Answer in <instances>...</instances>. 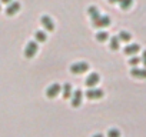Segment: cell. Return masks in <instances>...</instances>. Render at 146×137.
I'll return each instance as SVG.
<instances>
[{"label":"cell","mask_w":146,"mask_h":137,"mask_svg":"<svg viewBox=\"0 0 146 137\" xmlns=\"http://www.w3.org/2000/svg\"><path fill=\"white\" fill-rule=\"evenodd\" d=\"M40 23H42V26H43L47 32H53V30H54V23H53V20H52L49 16H42V17H40Z\"/></svg>","instance_id":"6"},{"label":"cell","mask_w":146,"mask_h":137,"mask_svg":"<svg viewBox=\"0 0 146 137\" xmlns=\"http://www.w3.org/2000/svg\"><path fill=\"white\" fill-rule=\"evenodd\" d=\"M119 43H120V40H119L117 36H116V37H112V39H110V49H112V50H117V49H119Z\"/></svg>","instance_id":"18"},{"label":"cell","mask_w":146,"mask_h":137,"mask_svg":"<svg viewBox=\"0 0 146 137\" xmlns=\"http://www.w3.org/2000/svg\"><path fill=\"white\" fill-rule=\"evenodd\" d=\"M108 137H120V131L117 128H110L108 131Z\"/></svg>","instance_id":"20"},{"label":"cell","mask_w":146,"mask_h":137,"mask_svg":"<svg viewBox=\"0 0 146 137\" xmlns=\"http://www.w3.org/2000/svg\"><path fill=\"white\" fill-rule=\"evenodd\" d=\"M37 50H39L37 43H36V41H29L27 46H26V49H25V56H26L27 59H32V57L36 56Z\"/></svg>","instance_id":"2"},{"label":"cell","mask_w":146,"mask_h":137,"mask_svg":"<svg viewBox=\"0 0 146 137\" xmlns=\"http://www.w3.org/2000/svg\"><path fill=\"white\" fill-rule=\"evenodd\" d=\"M88 70H89V64L86 61H78V63H73L70 66V72L73 74H82Z\"/></svg>","instance_id":"1"},{"label":"cell","mask_w":146,"mask_h":137,"mask_svg":"<svg viewBox=\"0 0 146 137\" xmlns=\"http://www.w3.org/2000/svg\"><path fill=\"white\" fill-rule=\"evenodd\" d=\"M139 50H140V46H139V44H136V43L127 44V46L125 47V54H127V56H135Z\"/></svg>","instance_id":"11"},{"label":"cell","mask_w":146,"mask_h":137,"mask_svg":"<svg viewBox=\"0 0 146 137\" xmlns=\"http://www.w3.org/2000/svg\"><path fill=\"white\" fill-rule=\"evenodd\" d=\"M93 23V26L95 27H98V29H102V27H108L109 24H110V17L109 16H99L96 20H93L92 22Z\"/></svg>","instance_id":"3"},{"label":"cell","mask_w":146,"mask_h":137,"mask_svg":"<svg viewBox=\"0 0 146 137\" xmlns=\"http://www.w3.org/2000/svg\"><path fill=\"white\" fill-rule=\"evenodd\" d=\"M100 82V77H99V74L98 73H90L89 76H88V79H86V86L88 87H95L98 83Z\"/></svg>","instance_id":"8"},{"label":"cell","mask_w":146,"mask_h":137,"mask_svg":"<svg viewBox=\"0 0 146 137\" xmlns=\"http://www.w3.org/2000/svg\"><path fill=\"white\" fill-rule=\"evenodd\" d=\"M103 90L100 89H93V87H89V90L86 92V97L89 100H98V99H102L103 97Z\"/></svg>","instance_id":"5"},{"label":"cell","mask_w":146,"mask_h":137,"mask_svg":"<svg viewBox=\"0 0 146 137\" xmlns=\"http://www.w3.org/2000/svg\"><path fill=\"white\" fill-rule=\"evenodd\" d=\"M35 39H36V43H43L47 40V36L44 32H36L35 33Z\"/></svg>","instance_id":"14"},{"label":"cell","mask_w":146,"mask_h":137,"mask_svg":"<svg viewBox=\"0 0 146 137\" xmlns=\"http://www.w3.org/2000/svg\"><path fill=\"white\" fill-rule=\"evenodd\" d=\"M88 14L90 16V19H92V22L93 20H96L99 16H100V13H99V10H98V7H95V6H90L89 9H88Z\"/></svg>","instance_id":"12"},{"label":"cell","mask_w":146,"mask_h":137,"mask_svg":"<svg viewBox=\"0 0 146 137\" xmlns=\"http://www.w3.org/2000/svg\"><path fill=\"white\" fill-rule=\"evenodd\" d=\"M62 94H63V99H69V97L72 96V84H69V83L63 84Z\"/></svg>","instance_id":"13"},{"label":"cell","mask_w":146,"mask_h":137,"mask_svg":"<svg viewBox=\"0 0 146 137\" xmlns=\"http://www.w3.org/2000/svg\"><path fill=\"white\" fill-rule=\"evenodd\" d=\"M117 37H119V40H120V41H125V43H127V41L132 39V34H130V33H127V32H120Z\"/></svg>","instance_id":"16"},{"label":"cell","mask_w":146,"mask_h":137,"mask_svg":"<svg viewBox=\"0 0 146 137\" xmlns=\"http://www.w3.org/2000/svg\"><path fill=\"white\" fill-rule=\"evenodd\" d=\"M10 2H13V0H2V3H6V5H9Z\"/></svg>","instance_id":"22"},{"label":"cell","mask_w":146,"mask_h":137,"mask_svg":"<svg viewBox=\"0 0 146 137\" xmlns=\"http://www.w3.org/2000/svg\"><path fill=\"white\" fill-rule=\"evenodd\" d=\"M130 76L135 79H146V67L145 68H139V67H133L130 70Z\"/></svg>","instance_id":"7"},{"label":"cell","mask_w":146,"mask_h":137,"mask_svg":"<svg viewBox=\"0 0 146 137\" xmlns=\"http://www.w3.org/2000/svg\"><path fill=\"white\" fill-rule=\"evenodd\" d=\"M19 10H20V5H19L17 2H10L9 6H7V9H6V14H7V16H13V14H16Z\"/></svg>","instance_id":"10"},{"label":"cell","mask_w":146,"mask_h":137,"mask_svg":"<svg viewBox=\"0 0 146 137\" xmlns=\"http://www.w3.org/2000/svg\"><path fill=\"white\" fill-rule=\"evenodd\" d=\"M139 63H140V57H137L136 54H135L133 57H130V59H129V64H130V66H133V67H136Z\"/></svg>","instance_id":"19"},{"label":"cell","mask_w":146,"mask_h":137,"mask_svg":"<svg viewBox=\"0 0 146 137\" xmlns=\"http://www.w3.org/2000/svg\"><path fill=\"white\" fill-rule=\"evenodd\" d=\"M92 137H103V134H99V133H98V134H93Z\"/></svg>","instance_id":"23"},{"label":"cell","mask_w":146,"mask_h":137,"mask_svg":"<svg viewBox=\"0 0 146 137\" xmlns=\"http://www.w3.org/2000/svg\"><path fill=\"white\" fill-rule=\"evenodd\" d=\"M109 2H110V3H119L120 0H109Z\"/></svg>","instance_id":"24"},{"label":"cell","mask_w":146,"mask_h":137,"mask_svg":"<svg viewBox=\"0 0 146 137\" xmlns=\"http://www.w3.org/2000/svg\"><path fill=\"white\" fill-rule=\"evenodd\" d=\"M72 94H73V97H72V106L73 107H79L82 104V97H83L82 92L80 90H76V92H73Z\"/></svg>","instance_id":"9"},{"label":"cell","mask_w":146,"mask_h":137,"mask_svg":"<svg viewBox=\"0 0 146 137\" xmlns=\"http://www.w3.org/2000/svg\"><path fill=\"white\" fill-rule=\"evenodd\" d=\"M119 5H120V9L127 10V9H130V7H132V5H133V0H120Z\"/></svg>","instance_id":"17"},{"label":"cell","mask_w":146,"mask_h":137,"mask_svg":"<svg viewBox=\"0 0 146 137\" xmlns=\"http://www.w3.org/2000/svg\"><path fill=\"white\" fill-rule=\"evenodd\" d=\"M140 61H142V63L145 64V67H146V50H145V51L142 53V57H140Z\"/></svg>","instance_id":"21"},{"label":"cell","mask_w":146,"mask_h":137,"mask_svg":"<svg viewBox=\"0 0 146 137\" xmlns=\"http://www.w3.org/2000/svg\"><path fill=\"white\" fill-rule=\"evenodd\" d=\"M108 39H109V34H108L106 32H98V33H96V40H98V41L103 43V41H106Z\"/></svg>","instance_id":"15"},{"label":"cell","mask_w":146,"mask_h":137,"mask_svg":"<svg viewBox=\"0 0 146 137\" xmlns=\"http://www.w3.org/2000/svg\"><path fill=\"white\" fill-rule=\"evenodd\" d=\"M62 92V87H60V84H57V83H53V84H50L47 89H46V96L49 97V99H54L59 93Z\"/></svg>","instance_id":"4"}]
</instances>
